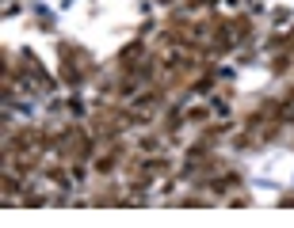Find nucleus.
Masks as SVG:
<instances>
[{"instance_id": "obj_1", "label": "nucleus", "mask_w": 294, "mask_h": 228, "mask_svg": "<svg viewBox=\"0 0 294 228\" xmlns=\"http://www.w3.org/2000/svg\"><path fill=\"white\" fill-rule=\"evenodd\" d=\"M134 168L149 179V175H168V171H172V164H168L165 156H149V160H134Z\"/></svg>"}, {"instance_id": "obj_2", "label": "nucleus", "mask_w": 294, "mask_h": 228, "mask_svg": "<svg viewBox=\"0 0 294 228\" xmlns=\"http://www.w3.org/2000/svg\"><path fill=\"white\" fill-rule=\"evenodd\" d=\"M119 168V148L115 152H107V156H100V160H95V171H100V175H107V171H115Z\"/></svg>"}, {"instance_id": "obj_3", "label": "nucleus", "mask_w": 294, "mask_h": 228, "mask_svg": "<svg viewBox=\"0 0 294 228\" xmlns=\"http://www.w3.org/2000/svg\"><path fill=\"white\" fill-rule=\"evenodd\" d=\"M31 141H35V137L27 133V129H19V133L8 141V152H27V144H31Z\"/></svg>"}, {"instance_id": "obj_4", "label": "nucleus", "mask_w": 294, "mask_h": 228, "mask_svg": "<svg viewBox=\"0 0 294 228\" xmlns=\"http://www.w3.org/2000/svg\"><path fill=\"white\" fill-rule=\"evenodd\" d=\"M4 190H8V198H4V202H12V198L19 194V190H23V186H19V179H12V175H4Z\"/></svg>"}, {"instance_id": "obj_5", "label": "nucleus", "mask_w": 294, "mask_h": 228, "mask_svg": "<svg viewBox=\"0 0 294 228\" xmlns=\"http://www.w3.org/2000/svg\"><path fill=\"white\" fill-rule=\"evenodd\" d=\"M237 183H241L237 175H225V179H214L210 186H214V190H225V186H237Z\"/></svg>"}, {"instance_id": "obj_6", "label": "nucleus", "mask_w": 294, "mask_h": 228, "mask_svg": "<svg viewBox=\"0 0 294 228\" xmlns=\"http://www.w3.org/2000/svg\"><path fill=\"white\" fill-rule=\"evenodd\" d=\"M157 99H161V95H157V92H145V95H138V99H134V103H138V107H153Z\"/></svg>"}, {"instance_id": "obj_7", "label": "nucleus", "mask_w": 294, "mask_h": 228, "mask_svg": "<svg viewBox=\"0 0 294 228\" xmlns=\"http://www.w3.org/2000/svg\"><path fill=\"white\" fill-rule=\"evenodd\" d=\"M290 68V57H275V72H286Z\"/></svg>"}]
</instances>
